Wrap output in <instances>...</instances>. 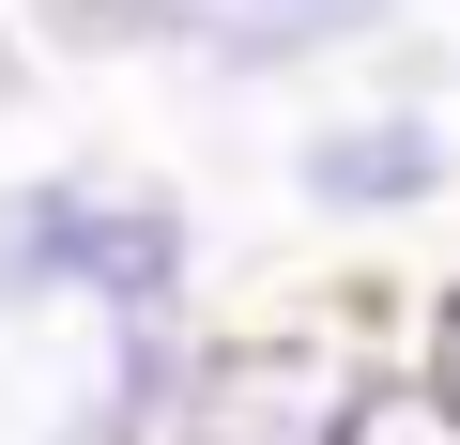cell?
<instances>
[{"label":"cell","instance_id":"cell-3","mask_svg":"<svg viewBox=\"0 0 460 445\" xmlns=\"http://www.w3.org/2000/svg\"><path fill=\"white\" fill-rule=\"evenodd\" d=\"M368 338L353 323H215L199 338V399H184V445H338L353 399H368Z\"/></svg>","mask_w":460,"mask_h":445},{"label":"cell","instance_id":"cell-7","mask_svg":"<svg viewBox=\"0 0 460 445\" xmlns=\"http://www.w3.org/2000/svg\"><path fill=\"white\" fill-rule=\"evenodd\" d=\"M16 108H47V62H31V31H16V16H0V123H16Z\"/></svg>","mask_w":460,"mask_h":445},{"label":"cell","instance_id":"cell-8","mask_svg":"<svg viewBox=\"0 0 460 445\" xmlns=\"http://www.w3.org/2000/svg\"><path fill=\"white\" fill-rule=\"evenodd\" d=\"M414 369H429V384H445V399H460V292H445V307H429V338H414Z\"/></svg>","mask_w":460,"mask_h":445},{"label":"cell","instance_id":"cell-4","mask_svg":"<svg viewBox=\"0 0 460 445\" xmlns=\"http://www.w3.org/2000/svg\"><path fill=\"white\" fill-rule=\"evenodd\" d=\"M414 16V0H184V62L169 77H199V93H338L384 31Z\"/></svg>","mask_w":460,"mask_h":445},{"label":"cell","instance_id":"cell-1","mask_svg":"<svg viewBox=\"0 0 460 445\" xmlns=\"http://www.w3.org/2000/svg\"><path fill=\"white\" fill-rule=\"evenodd\" d=\"M199 200L123 154H31L0 184V338L16 323H199Z\"/></svg>","mask_w":460,"mask_h":445},{"label":"cell","instance_id":"cell-5","mask_svg":"<svg viewBox=\"0 0 460 445\" xmlns=\"http://www.w3.org/2000/svg\"><path fill=\"white\" fill-rule=\"evenodd\" d=\"M199 338H215V323H93V369L62 384L47 445H184Z\"/></svg>","mask_w":460,"mask_h":445},{"label":"cell","instance_id":"cell-2","mask_svg":"<svg viewBox=\"0 0 460 445\" xmlns=\"http://www.w3.org/2000/svg\"><path fill=\"white\" fill-rule=\"evenodd\" d=\"M307 231H414V215L460 200V123L445 108H399V93H323L277 154Z\"/></svg>","mask_w":460,"mask_h":445},{"label":"cell","instance_id":"cell-9","mask_svg":"<svg viewBox=\"0 0 460 445\" xmlns=\"http://www.w3.org/2000/svg\"><path fill=\"white\" fill-rule=\"evenodd\" d=\"M445 123H460V31H445Z\"/></svg>","mask_w":460,"mask_h":445},{"label":"cell","instance_id":"cell-6","mask_svg":"<svg viewBox=\"0 0 460 445\" xmlns=\"http://www.w3.org/2000/svg\"><path fill=\"white\" fill-rule=\"evenodd\" d=\"M338 445H460V399H445V384H429V369H414V353H384V369H368V399H353V430H338Z\"/></svg>","mask_w":460,"mask_h":445}]
</instances>
